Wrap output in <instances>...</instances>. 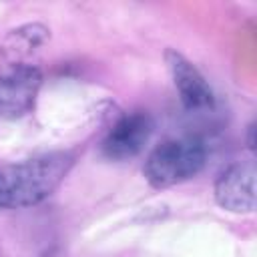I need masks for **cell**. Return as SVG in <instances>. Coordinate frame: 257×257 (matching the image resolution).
<instances>
[{
    "label": "cell",
    "mask_w": 257,
    "mask_h": 257,
    "mask_svg": "<svg viewBox=\"0 0 257 257\" xmlns=\"http://www.w3.org/2000/svg\"><path fill=\"white\" fill-rule=\"evenodd\" d=\"M72 167L66 153H48L0 171V207H30L50 197Z\"/></svg>",
    "instance_id": "cell-1"
},
{
    "label": "cell",
    "mask_w": 257,
    "mask_h": 257,
    "mask_svg": "<svg viewBox=\"0 0 257 257\" xmlns=\"http://www.w3.org/2000/svg\"><path fill=\"white\" fill-rule=\"evenodd\" d=\"M205 145L195 137L169 139L157 145L145 161V177L151 187L167 189L189 181L205 167Z\"/></svg>",
    "instance_id": "cell-2"
},
{
    "label": "cell",
    "mask_w": 257,
    "mask_h": 257,
    "mask_svg": "<svg viewBox=\"0 0 257 257\" xmlns=\"http://www.w3.org/2000/svg\"><path fill=\"white\" fill-rule=\"evenodd\" d=\"M42 86V72L24 62L8 64L0 70V116L18 118L32 110L38 90Z\"/></svg>",
    "instance_id": "cell-3"
},
{
    "label": "cell",
    "mask_w": 257,
    "mask_h": 257,
    "mask_svg": "<svg viewBox=\"0 0 257 257\" xmlns=\"http://www.w3.org/2000/svg\"><path fill=\"white\" fill-rule=\"evenodd\" d=\"M153 126V118L147 110L122 114L106 133L102 141V155L110 161H126L137 157L145 149Z\"/></svg>",
    "instance_id": "cell-4"
},
{
    "label": "cell",
    "mask_w": 257,
    "mask_h": 257,
    "mask_svg": "<svg viewBox=\"0 0 257 257\" xmlns=\"http://www.w3.org/2000/svg\"><path fill=\"white\" fill-rule=\"evenodd\" d=\"M215 201L231 213H251L255 209V165L233 163L215 181Z\"/></svg>",
    "instance_id": "cell-5"
},
{
    "label": "cell",
    "mask_w": 257,
    "mask_h": 257,
    "mask_svg": "<svg viewBox=\"0 0 257 257\" xmlns=\"http://www.w3.org/2000/svg\"><path fill=\"white\" fill-rule=\"evenodd\" d=\"M165 60H167L169 72L173 76L175 88L179 92L181 104L187 110L211 108L215 102V96H213V90H211L207 78L199 72V68L173 48H169L165 52Z\"/></svg>",
    "instance_id": "cell-6"
}]
</instances>
